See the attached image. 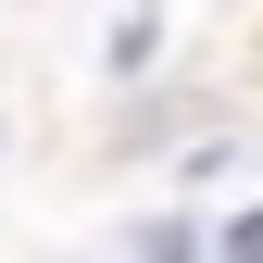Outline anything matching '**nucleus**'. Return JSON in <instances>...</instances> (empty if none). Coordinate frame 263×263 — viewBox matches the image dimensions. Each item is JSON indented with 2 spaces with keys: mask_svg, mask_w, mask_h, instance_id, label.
Listing matches in <instances>:
<instances>
[{
  "mask_svg": "<svg viewBox=\"0 0 263 263\" xmlns=\"http://www.w3.org/2000/svg\"><path fill=\"white\" fill-rule=\"evenodd\" d=\"M226 251H238V263H263V213H238V226H226Z\"/></svg>",
  "mask_w": 263,
  "mask_h": 263,
  "instance_id": "nucleus-1",
  "label": "nucleus"
}]
</instances>
